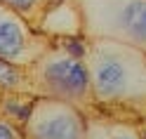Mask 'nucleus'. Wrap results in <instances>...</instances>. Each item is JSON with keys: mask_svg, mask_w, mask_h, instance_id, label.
Segmentation results:
<instances>
[{"mask_svg": "<svg viewBox=\"0 0 146 139\" xmlns=\"http://www.w3.org/2000/svg\"><path fill=\"white\" fill-rule=\"evenodd\" d=\"M85 40H115L146 52V0H73Z\"/></svg>", "mask_w": 146, "mask_h": 139, "instance_id": "7ed1b4c3", "label": "nucleus"}, {"mask_svg": "<svg viewBox=\"0 0 146 139\" xmlns=\"http://www.w3.org/2000/svg\"><path fill=\"white\" fill-rule=\"evenodd\" d=\"M0 3L5 7H10L12 12H17L21 19H26L35 31H38V26L42 24L47 10L52 5L61 3V0H0Z\"/></svg>", "mask_w": 146, "mask_h": 139, "instance_id": "1a4fd4ad", "label": "nucleus"}, {"mask_svg": "<svg viewBox=\"0 0 146 139\" xmlns=\"http://www.w3.org/2000/svg\"><path fill=\"white\" fill-rule=\"evenodd\" d=\"M0 139H24V130L17 123L0 116Z\"/></svg>", "mask_w": 146, "mask_h": 139, "instance_id": "9b49d317", "label": "nucleus"}, {"mask_svg": "<svg viewBox=\"0 0 146 139\" xmlns=\"http://www.w3.org/2000/svg\"><path fill=\"white\" fill-rule=\"evenodd\" d=\"M38 31L45 33L47 38H78L80 35V14L73 0H61V3L52 5L47 14H45L42 24Z\"/></svg>", "mask_w": 146, "mask_h": 139, "instance_id": "423d86ee", "label": "nucleus"}, {"mask_svg": "<svg viewBox=\"0 0 146 139\" xmlns=\"http://www.w3.org/2000/svg\"><path fill=\"white\" fill-rule=\"evenodd\" d=\"M3 92H24V94H31V82H29L26 66L0 59V94Z\"/></svg>", "mask_w": 146, "mask_h": 139, "instance_id": "9d476101", "label": "nucleus"}, {"mask_svg": "<svg viewBox=\"0 0 146 139\" xmlns=\"http://www.w3.org/2000/svg\"><path fill=\"white\" fill-rule=\"evenodd\" d=\"M85 139H141L139 120L111 118L104 113H87Z\"/></svg>", "mask_w": 146, "mask_h": 139, "instance_id": "0eeeda50", "label": "nucleus"}, {"mask_svg": "<svg viewBox=\"0 0 146 139\" xmlns=\"http://www.w3.org/2000/svg\"><path fill=\"white\" fill-rule=\"evenodd\" d=\"M94 113L146 118V52L115 40H87L85 54ZM90 111V113H92Z\"/></svg>", "mask_w": 146, "mask_h": 139, "instance_id": "f257e3e1", "label": "nucleus"}, {"mask_svg": "<svg viewBox=\"0 0 146 139\" xmlns=\"http://www.w3.org/2000/svg\"><path fill=\"white\" fill-rule=\"evenodd\" d=\"M26 71H29L33 97L64 99L68 104H76L78 108H83L85 113L94 108L92 85H90L85 59L64 50L57 40H52V45L31 66H26Z\"/></svg>", "mask_w": 146, "mask_h": 139, "instance_id": "f03ea898", "label": "nucleus"}, {"mask_svg": "<svg viewBox=\"0 0 146 139\" xmlns=\"http://www.w3.org/2000/svg\"><path fill=\"white\" fill-rule=\"evenodd\" d=\"M139 130H141V139H146V118L139 120Z\"/></svg>", "mask_w": 146, "mask_h": 139, "instance_id": "f8f14e48", "label": "nucleus"}, {"mask_svg": "<svg viewBox=\"0 0 146 139\" xmlns=\"http://www.w3.org/2000/svg\"><path fill=\"white\" fill-rule=\"evenodd\" d=\"M50 45L52 38L35 31L26 19L0 3V59L31 66Z\"/></svg>", "mask_w": 146, "mask_h": 139, "instance_id": "39448f33", "label": "nucleus"}, {"mask_svg": "<svg viewBox=\"0 0 146 139\" xmlns=\"http://www.w3.org/2000/svg\"><path fill=\"white\" fill-rule=\"evenodd\" d=\"M21 130L24 139H85L87 113L64 99L35 97Z\"/></svg>", "mask_w": 146, "mask_h": 139, "instance_id": "20e7f679", "label": "nucleus"}, {"mask_svg": "<svg viewBox=\"0 0 146 139\" xmlns=\"http://www.w3.org/2000/svg\"><path fill=\"white\" fill-rule=\"evenodd\" d=\"M33 94H24V92H3L0 94V116L12 120L17 125H24L33 108Z\"/></svg>", "mask_w": 146, "mask_h": 139, "instance_id": "6e6552de", "label": "nucleus"}]
</instances>
